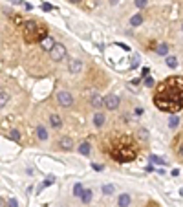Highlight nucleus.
<instances>
[{
    "label": "nucleus",
    "instance_id": "nucleus-1",
    "mask_svg": "<svg viewBox=\"0 0 183 207\" xmlns=\"http://www.w3.org/2000/svg\"><path fill=\"white\" fill-rule=\"evenodd\" d=\"M154 105L168 114L183 110V77H167L159 82L154 94Z\"/></svg>",
    "mask_w": 183,
    "mask_h": 207
},
{
    "label": "nucleus",
    "instance_id": "nucleus-2",
    "mask_svg": "<svg viewBox=\"0 0 183 207\" xmlns=\"http://www.w3.org/2000/svg\"><path fill=\"white\" fill-rule=\"evenodd\" d=\"M110 156H112V160H116L119 163H128V161L135 160L137 149H135L132 137L130 136H119L110 147Z\"/></svg>",
    "mask_w": 183,
    "mask_h": 207
},
{
    "label": "nucleus",
    "instance_id": "nucleus-3",
    "mask_svg": "<svg viewBox=\"0 0 183 207\" xmlns=\"http://www.w3.org/2000/svg\"><path fill=\"white\" fill-rule=\"evenodd\" d=\"M22 31H24V40L26 42H42V40L48 37V31H46L44 26L37 24L35 20H29V22H24L22 26Z\"/></svg>",
    "mask_w": 183,
    "mask_h": 207
},
{
    "label": "nucleus",
    "instance_id": "nucleus-4",
    "mask_svg": "<svg viewBox=\"0 0 183 207\" xmlns=\"http://www.w3.org/2000/svg\"><path fill=\"white\" fill-rule=\"evenodd\" d=\"M50 57H51V61H62L66 57V48L62 44H55L53 50L50 51Z\"/></svg>",
    "mask_w": 183,
    "mask_h": 207
},
{
    "label": "nucleus",
    "instance_id": "nucleus-5",
    "mask_svg": "<svg viewBox=\"0 0 183 207\" xmlns=\"http://www.w3.org/2000/svg\"><path fill=\"white\" fill-rule=\"evenodd\" d=\"M57 101H59V105H62V106H72L73 105V97H72V94H68V92H59Z\"/></svg>",
    "mask_w": 183,
    "mask_h": 207
},
{
    "label": "nucleus",
    "instance_id": "nucleus-6",
    "mask_svg": "<svg viewBox=\"0 0 183 207\" xmlns=\"http://www.w3.org/2000/svg\"><path fill=\"white\" fill-rule=\"evenodd\" d=\"M104 106L108 110H116L119 106V97H117V95H114V94L106 95V97H104Z\"/></svg>",
    "mask_w": 183,
    "mask_h": 207
},
{
    "label": "nucleus",
    "instance_id": "nucleus-7",
    "mask_svg": "<svg viewBox=\"0 0 183 207\" xmlns=\"http://www.w3.org/2000/svg\"><path fill=\"white\" fill-rule=\"evenodd\" d=\"M59 147L62 150H72L73 149V139H72V137H68V136L60 137V139H59Z\"/></svg>",
    "mask_w": 183,
    "mask_h": 207
},
{
    "label": "nucleus",
    "instance_id": "nucleus-8",
    "mask_svg": "<svg viewBox=\"0 0 183 207\" xmlns=\"http://www.w3.org/2000/svg\"><path fill=\"white\" fill-rule=\"evenodd\" d=\"M68 70H70L73 75L75 73H79L81 70H83V63H81V61H77V59H73L70 64H68Z\"/></svg>",
    "mask_w": 183,
    "mask_h": 207
},
{
    "label": "nucleus",
    "instance_id": "nucleus-9",
    "mask_svg": "<svg viewBox=\"0 0 183 207\" xmlns=\"http://www.w3.org/2000/svg\"><path fill=\"white\" fill-rule=\"evenodd\" d=\"M40 44H42V50H44V51H51V50H53V46H55L57 42H55V40H53L50 35H48V37H46V39H44Z\"/></svg>",
    "mask_w": 183,
    "mask_h": 207
},
{
    "label": "nucleus",
    "instance_id": "nucleus-10",
    "mask_svg": "<svg viewBox=\"0 0 183 207\" xmlns=\"http://www.w3.org/2000/svg\"><path fill=\"white\" fill-rule=\"evenodd\" d=\"M104 105V99L103 97H101V95H92V106L93 108H101V106H103Z\"/></svg>",
    "mask_w": 183,
    "mask_h": 207
},
{
    "label": "nucleus",
    "instance_id": "nucleus-11",
    "mask_svg": "<svg viewBox=\"0 0 183 207\" xmlns=\"http://www.w3.org/2000/svg\"><path fill=\"white\" fill-rule=\"evenodd\" d=\"M130 202H132V198L128 196V194H121V196H119V200H117L119 207H128V205H130Z\"/></svg>",
    "mask_w": 183,
    "mask_h": 207
},
{
    "label": "nucleus",
    "instance_id": "nucleus-12",
    "mask_svg": "<svg viewBox=\"0 0 183 207\" xmlns=\"http://www.w3.org/2000/svg\"><path fill=\"white\" fill-rule=\"evenodd\" d=\"M104 119H106V117H104L103 114H95V115H93V125L101 128V127L104 125Z\"/></svg>",
    "mask_w": 183,
    "mask_h": 207
},
{
    "label": "nucleus",
    "instance_id": "nucleus-13",
    "mask_svg": "<svg viewBox=\"0 0 183 207\" xmlns=\"http://www.w3.org/2000/svg\"><path fill=\"white\" fill-rule=\"evenodd\" d=\"M37 137H39V139H48V132H46V128L42 127V125H39L37 127Z\"/></svg>",
    "mask_w": 183,
    "mask_h": 207
},
{
    "label": "nucleus",
    "instance_id": "nucleus-14",
    "mask_svg": "<svg viewBox=\"0 0 183 207\" xmlns=\"http://www.w3.org/2000/svg\"><path fill=\"white\" fill-rule=\"evenodd\" d=\"M90 150H92V149H90V143H86V141H84V143H81L79 152L83 154V156H88V154H90Z\"/></svg>",
    "mask_w": 183,
    "mask_h": 207
},
{
    "label": "nucleus",
    "instance_id": "nucleus-15",
    "mask_svg": "<svg viewBox=\"0 0 183 207\" xmlns=\"http://www.w3.org/2000/svg\"><path fill=\"white\" fill-rule=\"evenodd\" d=\"M50 123H51L53 128H60V125H62V121H60L59 115H51V117H50Z\"/></svg>",
    "mask_w": 183,
    "mask_h": 207
},
{
    "label": "nucleus",
    "instance_id": "nucleus-16",
    "mask_svg": "<svg viewBox=\"0 0 183 207\" xmlns=\"http://www.w3.org/2000/svg\"><path fill=\"white\" fill-rule=\"evenodd\" d=\"M81 200H83V203H90V200H92V191H90V189H84Z\"/></svg>",
    "mask_w": 183,
    "mask_h": 207
},
{
    "label": "nucleus",
    "instance_id": "nucleus-17",
    "mask_svg": "<svg viewBox=\"0 0 183 207\" xmlns=\"http://www.w3.org/2000/svg\"><path fill=\"white\" fill-rule=\"evenodd\" d=\"M53 182H55V178H53V176H48V180H46V182H42V183H40V187H39V191H44L46 187H50V185H51Z\"/></svg>",
    "mask_w": 183,
    "mask_h": 207
},
{
    "label": "nucleus",
    "instance_id": "nucleus-18",
    "mask_svg": "<svg viewBox=\"0 0 183 207\" xmlns=\"http://www.w3.org/2000/svg\"><path fill=\"white\" fill-rule=\"evenodd\" d=\"M130 24L132 26H141V24H143V17H141V15H134L130 18Z\"/></svg>",
    "mask_w": 183,
    "mask_h": 207
},
{
    "label": "nucleus",
    "instance_id": "nucleus-19",
    "mask_svg": "<svg viewBox=\"0 0 183 207\" xmlns=\"http://www.w3.org/2000/svg\"><path fill=\"white\" fill-rule=\"evenodd\" d=\"M8 101H9V95L6 94V92H0V108L8 105Z\"/></svg>",
    "mask_w": 183,
    "mask_h": 207
},
{
    "label": "nucleus",
    "instance_id": "nucleus-20",
    "mask_svg": "<svg viewBox=\"0 0 183 207\" xmlns=\"http://www.w3.org/2000/svg\"><path fill=\"white\" fill-rule=\"evenodd\" d=\"M83 185H81V183H75V185H73V196H83Z\"/></svg>",
    "mask_w": 183,
    "mask_h": 207
},
{
    "label": "nucleus",
    "instance_id": "nucleus-21",
    "mask_svg": "<svg viewBox=\"0 0 183 207\" xmlns=\"http://www.w3.org/2000/svg\"><path fill=\"white\" fill-rule=\"evenodd\" d=\"M156 51H158L159 55H167L168 53V44H159L158 48H156Z\"/></svg>",
    "mask_w": 183,
    "mask_h": 207
},
{
    "label": "nucleus",
    "instance_id": "nucleus-22",
    "mask_svg": "<svg viewBox=\"0 0 183 207\" xmlns=\"http://www.w3.org/2000/svg\"><path fill=\"white\" fill-rule=\"evenodd\" d=\"M148 161H150V163H156V165H163V163H165L163 158H158V156H154V154L148 158Z\"/></svg>",
    "mask_w": 183,
    "mask_h": 207
},
{
    "label": "nucleus",
    "instance_id": "nucleus-23",
    "mask_svg": "<svg viewBox=\"0 0 183 207\" xmlns=\"http://www.w3.org/2000/svg\"><path fill=\"white\" fill-rule=\"evenodd\" d=\"M167 66L168 68H178V59L176 57H167Z\"/></svg>",
    "mask_w": 183,
    "mask_h": 207
},
{
    "label": "nucleus",
    "instance_id": "nucleus-24",
    "mask_svg": "<svg viewBox=\"0 0 183 207\" xmlns=\"http://www.w3.org/2000/svg\"><path fill=\"white\" fill-rule=\"evenodd\" d=\"M178 125H179V117H178V115H172L170 121H168V127H170V128H176Z\"/></svg>",
    "mask_w": 183,
    "mask_h": 207
},
{
    "label": "nucleus",
    "instance_id": "nucleus-25",
    "mask_svg": "<svg viewBox=\"0 0 183 207\" xmlns=\"http://www.w3.org/2000/svg\"><path fill=\"white\" fill-rule=\"evenodd\" d=\"M8 137H9V139H13V141H18V139H20V134H18V130H9Z\"/></svg>",
    "mask_w": 183,
    "mask_h": 207
},
{
    "label": "nucleus",
    "instance_id": "nucleus-26",
    "mask_svg": "<svg viewBox=\"0 0 183 207\" xmlns=\"http://www.w3.org/2000/svg\"><path fill=\"white\" fill-rule=\"evenodd\" d=\"M103 192H104V194H112V192H114V185H103Z\"/></svg>",
    "mask_w": 183,
    "mask_h": 207
},
{
    "label": "nucleus",
    "instance_id": "nucleus-27",
    "mask_svg": "<svg viewBox=\"0 0 183 207\" xmlns=\"http://www.w3.org/2000/svg\"><path fill=\"white\" fill-rule=\"evenodd\" d=\"M11 119H13V117H6V119L2 121V125H0V127H2V128H8V127L11 125Z\"/></svg>",
    "mask_w": 183,
    "mask_h": 207
},
{
    "label": "nucleus",
    "instance_id": "nucleus-28",
    "mask_svg": "<svg viewBox=\"0 0 183 207\" xmlns=\"http://www.w3.org/2000/svg\"><path fill=\"white\" fill-rule=\"evenodd\" d=\"M135 6L139 9H143V8H147V0H135Z\"/></svg>",
    "mask_w": 183,
    "mask_h": 207
},
{
    "label": "nucleus",
    "instance_id": "nucleus-29",
    "mask_svg": "<svg viewBox=\"0 0 183 207\" xmlns=\"http://www.w3.org/2000/svg\"><path fill=\"white\" fill-rule=\"evenodd\" d=\"M8 207H18V202L15 198H11V200H8Z\"/></svg>",
    "mask_w": 183,
    "mask_h": 207
},
{
    "label": "nucleus",
    "instance_id": "nucleus-30",
    "mask_svg": "<svg viewBox=\"0 0 183 207\" xmlns=\"http://www.w3.org/2000/svg\"><path fill=\"white\" fill-rule=\"evenodd\" d=\"M145 84H147V86H154V81H152V77H148V75H147V77H145Z\"/></svg>",
    "mask_w": 183,
    "mask_h": 207
},
{
    "label": "nucleus",
    "instance_id": "nucleus-31",
    "mask_svg": "<svg viewBox=\"0 0 183 207\" xmlns=\"http://www.w3.org/2000/svg\"><path fill=\"white\" fill-rule=\"evenodd\" d=\"M137 66H139V57L135 55V57H134V63H132V68H137Z\"/></svg>",
    "mask_w": 183,
    "mask_h": 207
},
{
    "label": "nucleus",
    "instance_id": "nucleus-32",
    "mask_svg": "<svg viewBox=\"0 0 183 207\" xmlns=\"http://www.w3.org/2000/svg\"><path fill=\"white\" fill-rule=\"evenodd\" d=\"M42 9H46V11H50V9H51V6H50V4H42Z\"/></svg>",
    "mask_w": 183,
    "mask_h": 207
},
{
    "label": "nucleus",
    "instance_id": "nucleus-33",
    "mask_svg": "<svg viewBox=\"0 0 183 207\" xmlns=\"http://www.w3.org/2000/svg\"><path fill=\"white\" fill-rule=\"evenodd\" d=\"M148 73H150V70H148V68H143V75H145V77H147Z\"/></svg>",
    "mask_w": 183,
    "mask_h": 207
},
{
    "label": "nucleus",
    "instance_id": "nucleus-34",
    "mask_svg": "<svg viewBox=\"0 0 183 207\" xmlns=\"http://www.w3.org/2000/svg\"><path fill=\"white\" fill-rule=\"evenodd\" d=\"M147 207H159V205H158V203H156V202H150V203H148Z\"/></svg>",
    "mask_w": 183,
    "mask_h": 207
},
{
    "label": "nucleus",
    "instance_id": "nucleus-35",
    "mask_svg": "<svg viewBox=\"0 0 183 207\" xmlns=\"http://www.w3.org/2000/svg\"><path fill=\"white\" fill-rule=\"evenodd\" d=\"M9 2H13V4H22V0H9Z\"/></svg>",
    "mask_w": 183,
    "mask_h": 207
},
{
    "label": "nucleus",
    "instance_id": "nucleus-36",
    "mask_svg": "<svg viewBox=\"0 0 183 207\" xmlns=\"http://www.w3.org/2000/svg\"><path fill=\"white\" fill-rule=\"evenodd\" d=\"M0 207H6V202H4L2 198H0Z\"/></svg>",
    "mask_w": 183,
    "mask_h": 207
},
{
    "label": "nucleus",
    "instance_id": "nucleus-37",
    "mask_svg": "<svg viewBox=\"0 0 183 207\" xmlns=\"http://www.w3.org/2000/svg\"><path fill=\"white\" fill-rule=\"evenodd\" d=\"M72 2H73V4H79V2H81V0H72Z\"/></svg>",
    "mask_w": 183,
    "mask_h": 207
},
{
    "label": "nucleus",
    "instance_id": "nucleus-38",
    "mask_svg": "<svg viewBox=\"0 0 183 207\" xmlns=\"http://www.w3.org/2000/svg\"><path fill=\"white\" fill-rule=\"evenodd\" d=\"M119 2V0H112V4H117Z\"/></svg>",
    "mask_w": 183,
    "mask_h": 207
},
{
    "label": "nucleus",
    "instance_id": "nucleus-39",
    "mask_svg": "<svg viewBox=\"0 0 183 207\" xmlns=\"http://www.w3.org/2000/svg\"><path fill=\"white\" fill-rule=\"evenodd\" d=\"M181 31H183V26H181Z\"/></svg>",
    "mask_w": 183,
    "mask_h": 207
}]
</instances>
